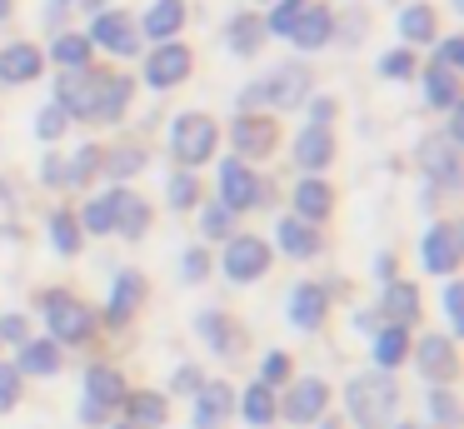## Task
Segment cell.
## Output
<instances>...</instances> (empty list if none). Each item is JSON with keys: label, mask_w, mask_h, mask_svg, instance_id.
<instances>
[{"label": "cell", "mask_w": 464, "mask_h": 429, "mask_svg": "<svg viewBox=\"0 0 464 429\" xmlns=\"http://www.w3.org/2000/svg\"><path fill=\"white\" fill-rule=\"evenodd\" d=\"M55 105L75 120H121L130 105V80L105 75V70H65L61 75V100Z\"/></svg>", "instance_id": "cell-1"}, {"label": "cell", "mask_w": 464, "mask_h": 429, "mask_svg": "<svg viewBox=\"0 0 464 429\" xmlns=\"http://www.w3.org/2000/svg\"><path fill=\"white\" fill-rule=\"evenodd\" d=\"M344 405H350V419L360 429H390L394 409H400V385L390 379V369L354 375L350 389H344Z\"/></svg>", "instance_id": "cell-2"}, {"label": "cell", "mask_w": 464, "mask_h": 429, "mask_svg": "<svg viewBox=\"0 0 464 429\" xmlns=\"http://www.w3.org/2000/svg\"><path fill=\"white\" fill-rule=\"evenodd\" d=\"M304 95H310V70L280 65V70H270L265 80H255V85L245 90V95H240V110H245V115H255L260 105H270V110H295V105H304Z\"/></svg>", "instance_id": "cell-3"}, {"label": "cell", "mask_w": 464, "mask_h": 429, "mask_svg": "<svg viewBox=\"0 0 464 429\" xmlns=\"http://www.w3.org/2000/svg\"><path fill=\"white\" fill-rule=\"evenodd\" d=\"M45 319H51L55 345H85V339H91V329H95L91 309H85L75 295H61V289H51V295H45Z\"/></svg>", "instance_id": "cell-4"}, {"label": "cell", "mask_w": 464, "mask_h": 429, "mask_svg": "<svg viewBox=\"0 0 464 429\" xmlns=\"http://www.w3.org/2000/svg\"><path fill=\"white\" fill-rule=\"evenodd\" d=\"M215 145H220V130H215L210 115H180L170 130V150L175 160H185V165H205V160L215 155Z\"/></svg>", "instance_id": "cell-5"}, {"label": "cell", "mask_w": 464, "mask_h": 429, "mask_svg": "<svg viewBox=\"0 0 464 429\" xmlns=\"http://www.w3.org/2000/svg\"><path fill=\"white\" fill-rule=\"evenodd\" d=\"M265 190H270V185H265L245 160H225V165H220V205L230 210V215H235V210H250V205H265V200H270Z\"/></svg>", "instance_id": "cell-6"}, {"label": "cell", "mask_w": 464, "mask_h": 429, "mask_svg": "<svg viewBox=\"0 0 464 429\" xmlns=\"http://www.w3.org/2000/svg\"><path fill=\"white\" fill-rule=\"evenodd\" d=\"M225 275L235 279V285H250V279H260L265 269H270V245L255 235H235L230 245H225Z\"/></svg>", "instance_id": "cell-7"}, {"label": "cell", "mask_w": 464, "mask_h": 429, "mask_svg": "<svg viewBox=\"0 0 464 429\" xmlns=\"http://www.w3.org/2000/svg\"><path fill=\"white\" fill-rule=\"evenodd\" d=\"M85 40H91V45H101V50H111V55H135V50H140L135 20H130V15H121V10H101Z\"/></svg>", "instance_id": "cell-8"}, {"label": "cell", "mask_w": 464, "mask_h": 429, "mask_svg": "<svg viewBox=\"0 0 464 429\" xmlns=\"http://www.w3.org/2000/svg\"><path fill=\"white\" fill-rule=\"evenodd\" d=\"M424 255V269L430 275H454L459 269V225H434L420 245Z\"/></svg>", "instance_id": "cell-9"}, {"label": "cell", "mask_w": 464, "mask_h": 429, "mask_svg": "<svg viewBox=\"0 0 464 429\" xmlns=\"http://www.w3.org/2000/svg\"><path fill=\"white\" fill-rule=\"evenodd\" d=\"M105 205H111V229H121L125 239H140L145 235V225H150V205H145L135 190H111Z\"/></svg>", "instance_id": "cell-10"}, {"label": "cell", "mask_w": 464, "mask_h": 429, "mask_svg": "<svg viewBox=\"0 0 464 429\" xmlns=\"http://www.w3.org/2000/svg\"><path fill=\"white\" fill-rule=\"evenodd\" d=\"M230 135H235V150L245 160H265L275 150V120L270 115H235Z\"/></svg>", "instance_id": "cell-11"}, {"label": "cell", "mask_w": 464, "mask_h": 429, "mask_svg": "<svg viewBox=\"0 0 464 429\" xmlns=\"http://www.w3.org/2000/svg\"><path fill=\"white\" fill-rule=\"evenodd\" d=\"M330 160H334V135L324 125H304L300 135H295V165H300L304 175L324 170Z\"/></svg>", "instance_id": "cell-12"}, {"label": "cell", "mask_w": 464, "mask_h": 429, "mask_svg": "<svg viewBox=\"0 0 464 429\" xmlns=\"http://www.w3.org/2000/svg\"><path fill=\"white\" fill-rule=\"evenodd\" d=\"M185 75H190V50H185V45H160L150 55V65H145V80H150L155 90L180 85Z\"/></svg>", "instance_id": "cell-13"}, {"label": "cell", "mask_w": 464, "mask_h": 429, "mask_svg": "<svg viewBox=\"0 0 464 429\" xmlns=\"http://www.w3.org/2000/svg\"><path fill=\"white\" fill-rule=\"evenodd\" d=\"M235 414L230 385H200L195 389V429H220Z\"/></svg>", "instance_id": "cell-14"}, {"label": "cell", "mask_w": 464, "mask_h": 429, "mask_svg": "<svg viewBox=\"0 0 464 429\" xmlns=\"http://www.w3.org/2000/svg\"><path fill=\"white\" fill-rule=\"evenodd\" d=\"M414 365H420L424 379H434V385H440V379H454V365H459V359H454L450 339L430 335V339H420V345H414Z\"/></svg>", "instance_id": "cell-15"}, {"label": "cell", "mask_w": 464, "mask_h": 429, "mask_svg": "<svg viewBox=\"0 0 464 429\" xmlns=\"http://www.w3.org/2000/svg\"><path fill=\"white\" fill-rule=\"evenodd\" d=\"M324 405H330L324 379H300V385L290 389V399H285V414H290L295 424H310V419L324 414Z\"/></svg>", "instance_id": "cell-16"}, {"label": "cell", "mask_w": 464, "mask_h": 429, "mask_svg": "<svg viewBox=\"0 0 464 429\" xmlns=\"http://www.w3.org/2000/svg\"><path fill=\"white\" fill-rule=\"evenodd\" d=\"M140 299H145V279L135 275V269H121V275H115V289H111V305H105V319H111V325H125V319L140 309Z\"/></svg>", "instance_id": "cell-17"}, {"label": "cell", "mask_w": 464, "mask_h": 429, "mask_svg": "<svg viewBox=\"0 0 464 429\" xmlns=\"http://www.w3.org/2000/svg\"><path fill=\"white\" fill-rule=\"evenodd\" d=\"M324 309H330V295L320 285H295V295H290V325L295 329H320Z\"/></svg>", "instance_id": "cell-18"}, {"label": "cell", "mask_w": 464, "mask_h": 429, "mask_svg": "<svg viewBox=\"0 0 464 429\" xmlns=\"http://www.w3.org/2000/svg\"><path fill=\"white\" fill-rule=\"evenodd\" d=\"M121 399H125V379L115 375V369L95 365L91 375H85V405H95V409H105V414H111Z\"/></svg>", "instance_id": "cell-19"}, {"label": "cell", "mask_w": 464, "mask_h": 429, "mask_svg": "<svg viewBox=\"0 0 464 429\" xmlns=\"http://www.w3.org/2000/svg\"><path fill=\"white\" fill-rule=\"evenodd\" d=\"M41 75V50L35 45H5L0 50V80L5 85H25Z\"/></svg>", "instance_id": "cell-20"}, {"label": "cell", "mask_w": 464, "mask_h": 429, "mask_svg": "<svg viewBox=\"0 0 464 429\" xmlns=\"http://www.w3.org/2000/svg\"><path fill=\"white\" fill-rule=\"evenodd\" d=\"M330 30H334L330 10H320V5H304V15L295 20L290 40H295L300 50H320V45H330Z\"/></svg>", "instance_id": "cell-21"}, {"label": "cell", "mask_w": 464, "mask_h": 429, "mask_svg": "<svg viewBox=\"0 0 464 429\" xmlns=\"http://www.w3.org/2000/svg\"><path fill=\"white\" fill-rule=\"evenodd\" d=\"M330 205H334V195H330V185H324V180H314V175H304L300 185H295V210H300V215L295 219H324L330 215Z\"/></svg>", "instance_id": "cell-22"}, {"label": "cell", "mask_w": 464, "mask_h": 429, "mask_svg": "<svg viewBox=\"0 0 464 429\" xmlns=\"http://www.w3.org/2000/svg\"><path fill=\"white\" fill-rule=\"evenodd\" d=\"M380 309H384V319H390V325H410V319L420 315V289L404 285V279H390V285H384Z\"/></svg>", "instance_id": "cell-23"}, {"label": "cell", "mask_w": 464, "mask_h": 429, "mask_svg": "<svg viewBox=\"0 0 464 429\" xmlns=\"http://www.w3.org/2000/svg\"><path fill=\"white\" fill-rule=\"evenodd\" d=\"M121 405H125V419H130L125 429H160V424H165V399L150 395V389H140V395H125Z\"/></svg>", "instance_id": "cell-24"}, {"label": "cell", "mask_w": 464, "mask_h": 429, "mask_svg": "<svg viewBox=\"0 0 464 429\" xmlns=\"http://www.w3.org/2000/svg\"><path fill=\"white\" fill-rule=\"evenodd\" d=\"M55 369H61L55 339H21V375H55Z\"/></svg>", "instance_id": "cell-25"}, {"label": "cell", "mask_w": 464, "mask_h": 429, "mask_svg": "<svg viewBox=\"0 0 464 429\" xmlns=\"http://www.w3.org/2000/svg\"><path fill=\"white\" fill-rule=\"evenodd\" d=\"M424 100H430L434 110H454L459 105V75L444 65H430L424 70Z\"/></svg>", "instance_id": "cell-26"}, {"label": "cell", "mask_w": 464, "mask_h": 429, "mask_svg": "<svg viewBox=\"0 0 464 429\" xmlns=\"http://www.w3.org/2000/svg\"><path fill=\"white\" fill-rule=\"evenodd\" d=\"M180 25H185V0H155L145 10V35L150 40H170Z\"/></svg>", "instance_id": "cell-27"}, {"label": "cell", "mask_w": 464, "mask_h": 429, "mask_svg": "<svg viewBox=\"0 0 464 429\" xmlns=\"http://www.w3.org/2000/svg\"><path fill=\"white\" fill-rule=\"evenodd\" d=\"M410 359V335H404V325H384L380 335H374V365L380 369H394Z\"/></svg>", "instance_id": "cell-28"}, {"label": "cell", "mask_w": 464, "mask_h": 429, "mask_svg": "<svg viewBox=\"0 0 464 429\" xmlns=\"http://www.w3.org/2000/svg\"><path fill=\"white\" fill-rule=\"evenodd\" d=\"M280 249L295 259H310L320 249V235L310 229V219H280Z\"/></svg>", "instance_id": "cell-29"}, {"label": "cell", "mask_w": 464, "mask_h": 429, "mask_svg": "<svg viewBox=\"0 0 464 429\" xmlns=\"http://www.w3.org/2000/svg\"><path fill=\"white\" fill-rule=\"evenodd\" d=\"M420 160H424V170H430V180H444V185H454V170H459V155H454V140H430Z\"/></svg>", "instance_id": "cell-30"}, {"label": "cell", "mask_w": 464, "mask_h": 429, "mask_svg": "<svg viewBox=\"0 0 464 429\" xmlns=\"http://www.w3.org/2000/svg\"><path fill=\"white\" fill-rule=\"evenodd\" d=\"M400 35L414 40V45L434 40V35H440V20H434V10H430V5H410V10L400 15Z\"/></svg>", "instance_id": "cell-31"}, {"label": "cell", "mask_w": 464, "mask_h": 429, "mask_svg": "<svg viewBox=\"0 0 464 429\" xmlns=\"http://www.w3.org/2000/svg\"><path fill=\"white\" fill-rule=\"evenodd\" d=\"M265 40V20L260 15H235L230 20V50L235 55H255Z\"/></svg>", "instance_id": "cell-32"}, {"label": "cell", "mask_w": 464, "mask_h": 429, "mask_svg": "<svg viewBox=\"0 0 464 429\" xmlns=\"http://www.w3.org/2000/svg\"><path fill=\"white\" fill-rule=\"evenodd\" d=\"M101 155H105L101 145H81V150H75V160H71V165H61V180H65L71 190H81L85 180H91L95 170H101Z\"/></svg>", "instance_id": "cell-33"}, {"label": "cell", "mask_w": 464, "mask_h": 429, "mask_svg": "<svg viewBox=\"0 0 464 429\" xmlns=\"http://www.w3.org/2000/svg\"><path fill=\"white\" fill-rule=\"evenodd\" d=\"M51 55L61 60L65 70H85V65H91V40H85V35H61L51 45Z\"/></svg>", "instance_id": "cell-34"}, {"label": "cell", "mask_w": 464, "mask_h": 429, "mask_svg": "<svg viewBox=\"0 0 464 429\" xmlns=\"http://www.w3.org/2000/svg\"><path fill=\"white\" fill-rule=\"evenodd\" d=\"M140 165H145V150H135V145H121V150H111V155H101V170H105V175H115V180L135 175Z\"/></svg>", "instance_id": "cell-35"}, {"label": "cell", "mask_w": 464, "mask_h": 429, "mask_svg": "<svg viewBox=\"0 0 464 429\" xmlns=\"http://www.w3.org/2000/svg\"><path fill=\"white\" fill-rule=\"evenodd\" d=\"M245 419H250V424H260V429L275 419V395H270V385L245 389Z\"/></svg>", "instance_id": "cell-36"}, {"label": "cell", "mask_w": 464, "mask_h": 429, "mask_svg": "<svg viewBox=\"0 0 464 429\" xmlns=\"http://www.w3.org/2000/svg\"><path fill=\"white\" fill-rule=\"evenodd\" d=\"M51 245L61 249V255H75V249H81V219L61 210V215L51 219Z\"/></svg>", "instance_id": "cell-37"}, {"label": "cell", "mask_w": 464, "mask_h": 429, "mask_svg": "<svg viewBox=\"0 0 464 429\" xmlns=\"http://www.w3.org/2000/svg\"><path fill=\"white\" fill-rule=\"evenodd\" d=\"M304 5H310V0H280V5L270 10V20H265V30H270V35H290L295 20L304 15Z\"/></svg>", "instance_id": "cell-38"}, {"label": "cell", "mask_w": 464, "mask_h": 429, "mask_svg": "<svg viewBox=\"0 0 464 429\" xmlns=\"http://www.w3.org/2000/svg\"><path fill=\"white\" fill-rule=\"evenodd\" d=\"M200 335L215 345V355H235V349H230V345H235V335H230V325H225V319L215 315V309H205V315H200Z\"/></svg>", "instance_id": "cell-39"}, {"label": "cell", "mask_w": 464, "mask_h": 429, "mask_svg": "<svg viewBox=\"0 0 464 429\" xmlns=\"http://www.w3.org/2000/svg\"><path fill=\"white\" fill-rule=\"evenodd\" d=\"M380 75H384V80L414 75V55H410V50H384V55H380Z\"/></svg>", "instance_id": "cell-40"}, {"label": "cell", "mask_w": 464, "mask_h": 429, "mask_svg": "<svg viewBox=\"0 0 464 429\" xmlns=\"http://www.w3.org/2000/svg\"><path fill=\"white\" fill-rule=\"evenodd\" d=\"M65 125H71V115H65L61 105H45L41 115H35V135H41V140H55Z\"/></svg>", "instance_id": "cell-41"}, {"label": "cell", "mask_w": 464, "mask_h": 429, "mask_svg": "<svg viewBox=\"0 0 464 429\" xmlns=\"http://www.w3.org/2000/svg\"><path fill=\"white\" fill-rule=\"evenodd\" d=\"M195 195H200L195 175H185V170H180V175L170 180V205H175V210H190V205H195Z\"/></svg>", "instance_id": "cell-42"}, {"label": "cell", "mask_w": 464, "mask_h": 429, "mask_svg": "<svg viewBox=\"0 0 464 429\" xmlns=\"http://www.w3.org/2000/svg\"><path fill=\"white\" fill-rule=\"evenodd\" d=\"M230 210H225V205H215V210H205V219H200V229H205V235H210V239H230Z\"/></svg>", "instance_id": "cell-43"}, {"label": "cell", "mask_w": 464, "mask_h": 429, "mask_svg": "<svg viewBox=\"0 0 464 429\" xmlns=\"http://www.w3.org/2000/svg\"><path fill=\"white\" fill-rule=\"evenodd\" d=\"M21 399V369H11V365H0V414Z\"/></svg>", "instance_id": "cell-44"}, {"label": "cell", "mask_w": 464, "mask_h": 429, "mask_svg": "<svg viewBox=\"0 0 464 429\" xmlns=\"http://www.w3.org/2000/svg\"><path fill=\"white\" fill-rule=\"evenodd\" d=\"M85 229H91V235H111V205H105V200H91V205H85V219H81Z\"/></svg>", "instance_id": "cell-45"}, {"label": "cell", "mask_w": 464, "mask_h": 429, "mask_svg": "<svg viewBox=\"0 0 464 429\" xmlns=\"http://www.w3.org/2000/svg\"><path fill=\"white\" fill-rule=\"evenodd\" d=\"M285 375H290V359H285L280 349H275V355H265V359H260V385H280Z\"/></svg>", "instance_id": "cell-46"}, {"label": "cell", "mask_w": 464, "mask_h": 429, "mask_svg": "<svg viewBox=\"0 0 464 429\" xmlns=\"http://www.w3.org/2000/svg\"><path fill=\"white\" fill-rule=\"evenodd\" d=\"M180 275L190 279V285H195V279H205V275H210V255H205V249H190V255L180 259Z\"/></svg>", "instance_id": "cell-47"}, {"label": "cell", "mask_w": 464, "mask_h": 429, "mask_svg": "<svg viewBox=\"0 0 464 429\" xmlns=\"http://www.w3.org/2000/svg\"><path fill=\"white\" fill-rule=\"evenodd\" d=\"M200 385H205V375H200L195 365H180V369H175V395H185V399H190Z\"/></svg>", "instance_id": "cell-48"}, {"label": "cell", "mask_w": 464, "mask_h": 429, "mask_svg": "<svg viewBox=\"0 0 464 429\" xmlns=\"http://www.w3.org/2000/svg\"><path fill=\"white\" fill-rule=\"evenodd\" d=\"M430 414L440 419V424H454V399L444 395V389H430Z\"/></svg>", "instance_id": "cell-49"}, {"label": "cell", "mask_w": 464, "mask_h": 429, "mask_svg": "<svg viewBox=\"0 0 464 429\" xmlns=\"http://www.w3.org/2000/svg\"><path fill=\"white\" fill-rule=\"evenodd\" d=\"M459 305H464L459 285H450V289H444V315H450V325H454V329L464 325V309H459Z\"/></svg>", "instance_id": "cell-50"}, {"label": "cell", "mask_w": 464, "mask_h": 429, "mask_svg": "<svg viewBox=\"0 0 464 429\" xmlns=\"http://www.w3.org/2000/svg\"><path fill=\"white\" fill-rule=\"evenodd\" d=\"M334 110H340V105H334V100H330V95H320V100H310V120H314V125H330V115H334Z\"/></svg>", "instance_id": "cell-51"}, {"label": "cell", "mask_w": 464, "mask_h": 429, "mask_svg": "<svg viewBox=\"0 0 464 429\" xmlns=\"http://www.w3.org/2000/svg\"><path fill=\"white\" fill-rule=\"evenodd\" d=\"M0 339H25V319L21 315H5V319H0Z\"/></svg>", "instance_id": "cell-52"}, {"label": "cell", "mask_w": 464, "mask_h": 429, "mask_svg": "<svg viewBox=\"0 0 464 429\" xmlns=\"http://www.w3.org/2000/svg\"><path fill=\"white\" fill-rule=\"evenodd\" d=\"M440 60L444 70H459V40H440Z\"/></svg>", "instance_id": "cell-53"}, {"label": "cell", "mask_w": 464, "mask_h": 429, "mask_svg": "<svg viewBox=\"0 0 464 429\" xmlns=\"http://www.w3.org/2000/svg\"><path fill=\"white\" fill-rule=\"evenodd\" d=\"M11 215H15V200H11V190L0 185V225H11Z\"/></svg>", "instance_id": "cell-54"}, {"label": "cell", "mask_w": 464, "mask_h": 429, "mask_svg": "<svg viewBox=\"0 0 464 429\" xmlns=\"http://www.w3.org/2000/svg\"><path fill=\"white\" fill-rule=\"evenodd\" d=\"M374 275L390 285V279H394V255H380V259H374Z\"/></svg>", "instance_id": "cell-55"}, {"label": "cell", "mask_w": 464, "mask_h": 429, "mask_svg": "<svg viewBox=\"0 0 464 429\" xmlns=\"http://www.w3.org/2000/svg\"><path fill=\"white\" fill-rule=\"evenodd\" d=\"M45 180H51V185H61V160H55V155L45 160Z\"/></svg>", "instance_id": "cell-56"}, {"label": "cell", "mask_w": 464, "mask_h": 429, "mask_svg": "<svg viewBox=\"0 0 464 429\" xmlns=\"http://www.w3.org/2000/svg\"><path fill=\"white\" fill-rule=\"evenodd\" d=\"M5 15H11V0H0V20H5Z\"/></svg>", "instance_id": "cell-57"}, {"label": "cell", "mask_w": 464, "mask_h": 429, "mask_svg": "<svg viewBox=\"0 0 464 429\" xmlns=\"http://www.w3.org/2000/svg\"><path fill=\"white\" fill-rule=\"evenodd\" d=\"M404 429H414V424H404Z\"/></svg>", "instance_id": "cell-58"}]
</instances>
